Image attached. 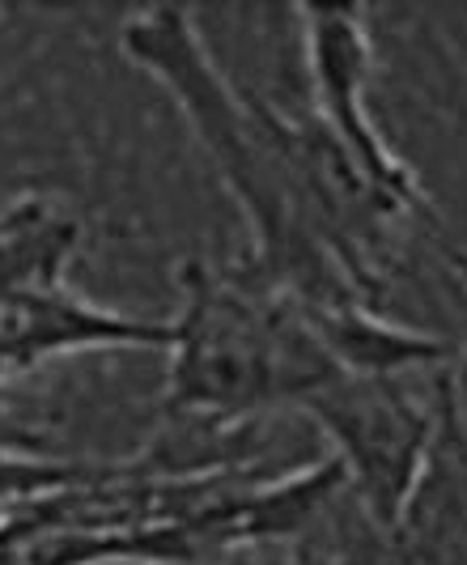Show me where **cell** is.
Instances as JSON below:
<instances>
[{
    "mask_svg": "<svg viewBox=\"0 0 467 565\" xmlns=\"http://www.w3.org/2000/svg\"><path fill=\"white\" fill-rule=\"evenodd\" d=\"M119 52L174 98L195 145L243 209L251 264L294 298L303 319L374 302L349 277L310 196L289 137V115L221 73L195 18L179 4H153L119 26ZM379 307V302H374Z\"/></svg>",
    "mask_w": 467,
    "mask_h": 565,
    "instance_id": "obj_1",
    "label": "cell"
},
{
    "mask_svg": "<svg viewBox=\"0 0 467 565\" xmlns=\"http://www.w3.org/2000/svg\"><path fill=\"white\" fill-rule=\"evenodd\" d=\"M340 366L303 311L251 259L179 268V311L166 344L162 422L243 425L273 408H298Z\"/></svg>",
    "mask_w": 467,
    "mask_h": 565,
    "instance_id": "obj_2",
    "label": "cell"
},
{
    "mask_svg": "<svg viewBox=\"0 0 467 565\" xmlns=\"http://www.w3.org/2000/svg\"><path fill=\"white\" fill-rule=\"evenodd\" d=\"M82 222L43 192L0 209V383L52 358L103 349H166L170 319H140L89 302L68 281Z\"/></svg>",
    "mask_w": 467,
    "mask_h": 565,
    "instance_id": "obj_3",
    "label": "cell"
},
{
    "mask_svg": "<svg viewBox=\"0 0 467 565\" xmlns=\"http://www.w3.org/2000/svg\"><path fill=\"white\" fill-rule=\"evenodd\" d=\"M298 413L323 429L344 481L358 489L370 523L386 532L408 502L416 472L429 451L434 404L404 387V374H353L340 370L298 404Z\"/></svg>",
    "mask_w": 467,
    "mask_h": 565,
    "instance_id": "obj_4",
    "label": "cell"
},
{
    "mask_svg": "<svg viewBox=\"0 0 467 565\" xmlns=\"http://www.w3.org/2000/svg\"><path fill=\"white\" fill-rule=\"evenodd\" d=\"M306 47V73H310V103L315 119L340 145V153L361 170V179L408 222L425 217L438 226L429 196L416 179V170L391 149L383 128L370 115V64L374 43L358 4H303L298 9Z\"/></svg>",
    "mask_w": 467,
    "mask_h": 565,
    "instance_id": "obj_5",
    "label": "cell"
},
{
    "mask_svg": "<svg viewBox=\"0 0 467 565\" xmlns=\"http://www.w3.org/2000/svg\"><path fill=\"white\" fill-rule=\"evenodd\" d=\"M434 434L379 565H467V358L434 383Z\"/></svg>",
    "mask_w": 467,
    "mask_h": 565,
    "instance_id": "obj_6",
    "label": "cell"
},
{
    "mask_svg": "<svg viewBox=\"0 0 467 565\" xmlns=\"http://www.w3.org/2000/svg\"><path fill=\"white\" fill-rule=\"evenodd\" d=\"M183 536H85V532H13L0 527V565H188Z\"/></svg>",
    "mask_w": 467,
    "mask_h": 565,
    "instance_id": "obj_7",
    "label": "cell"
},
{
    "mask_svg": "<svg viewBox=\"0 0 467 565\" xmlns=\"http://www.w3.org/2000/svg\"><path fill=\"white\" fill-rule=\"evenodd\" d=\"M107 463L110 459H60V455L0 447V510L26 507L39 498L98 481Z\"/></svg>",
    "mask_w": 467,
    "mask_h": 565,
    "instance_id": "obj_8",
    "label": "cell"
},
{
    "mask_svg": "<svg viewBox=\"0 0 467 565\" xmlns=\"http://www.w3.org/2000/svg\"><path fill=\"white\" fill-rule=\"evenodd\" d=\"M446 259H450L455 277H459V281H464V289H467V247H446Z\"/></svg>",
    "mask_w": 467,
    "mask_h": 565,
    "instance_id": "obj_9",
    "label": "cell"
}]
</instances>
